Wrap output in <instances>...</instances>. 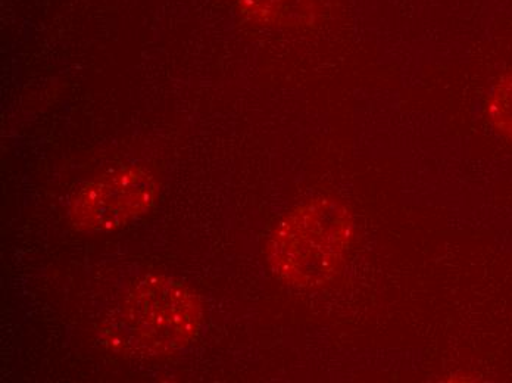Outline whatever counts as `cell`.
Wrapping results in <instances>:
<instances>
[{"instance_id": "5", "label": "cell", "mask_w": 512, "mask_h": 383, "mask_svg": "<svg viewBox=\"0 0 512 383\" xmlns=\"http://www.w3.org/2000/svg\"><path fill=\"white\" fill-rule=\"evenodd\" d=\"M486 110L492 126L512 140V70L490 90Z\"/></svg>"}, {"instance_id": "1", "label": "cell", "mask_w": 512, "mask_h": 383, "mask_svg": "<svg viewBox=\"0 0 512 383\" xmlns=\"http://www.w3.org/2000/svg\"><path fill=\"white\" fill-rule=\"evenodd\" d=\"M352 236L349 211L334 199L315 198L280 221L268 244V263L283 282L320 288L342 272Z\"/></svg>"}, {"instance_id": "2", "label": "cell", "mask_w": 512, "mask_h": 383, "mask_svg": "<svg viewBox=\"0 0 512 383\" xmlns=\"http://www.w3.org/2000/svg\"><path fill=\"white\" fill-rule=\"evenodd\" d=\"M198 295L170 277H146L106 320L108 342L130 356H162L186 347L201 328Z\"/></svg>"}, {"instance_id": "4", "label": "cell", "mask_w": 512, "mask_h": 383, "mask_svg": "<svg viewBox=\"0 0 512 383\" xmlns=\"http://www.w3.org/2000/svg\"><path fill=\"white\" fill-rule=\"evenodd\" d=\"M255 21L279 26L308 23L323 14L332 0H237Z\"/></svg>"}, {"instance_id": "3", "label": "cell", "mask_w": 512, "mask_h": 383, "mask_svg": "<svg viewBox=\"0 0 512 383\" xmlns=\"http://www.w3.org/2000/svg\"><path fill=\"white\" fill-rule=\"evenodd\" d=\"M154 177L145 168L109 171L87 183L71 205V221L83 232H109L151 210Z\"/></svg>"}]
</instances>
